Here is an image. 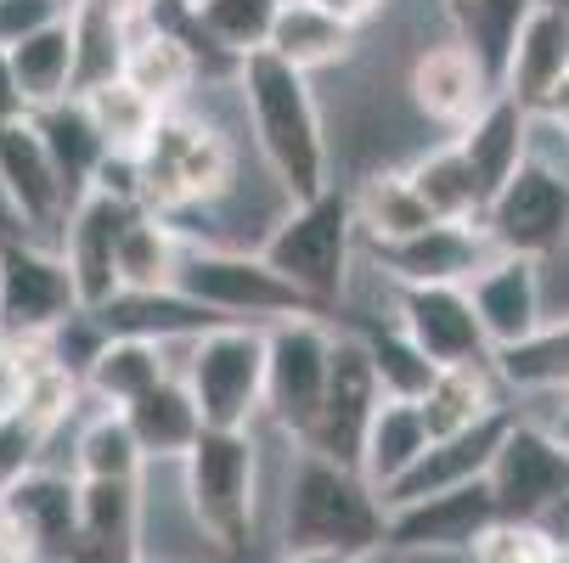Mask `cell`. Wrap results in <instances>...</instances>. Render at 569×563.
Segmentation results:
<instances>
[{
	"instance_id": "cell-1",
	"label": "cell",
	"mask_w": 569,
	"mask_h": 563,
	"mask_svg": "<svg viewBox=\"0 0 569 563\" xmlns=\"http://www.w3.org/2000/svg\"><path fill=\"white\" fill-rule=\"evenodd\" d=\"M237 102L254 124V147L266 158V170L277 175L282 198L288 203H310L321 198L333 181H328V130H321V108H316V91L310 79L293 73L288 62H277L271 51H254L237 62Z\"/></svg>"
},
{
	"instance_id": "cell-2",
	"label": "cell",
	"mask_w": 569,
	"mask_h": 563,
	"mask_svg": "<svg viewBox=\"0 0 569 563\" xmlns=\"http://www.w3.org/2000/svg\"><path fill=\"white\" fill-rule=\"evenodd\" d=\"M282 535H288V552H345V557L378 552L383 546L378 491L356 468L299 451L282 491Z\"/></svg>"
},
{
	"instance_id": "cell-3",
	"label": "cell",
	"mask_w": 569,
	"mask_h": 563,
	"mask_svg": "<svg viewBox=\"0 0 569 563\" xmlns=\"http://www.w3.org/2000/svg\"><path fill=\"white\" fill-rule=\"evenodd\" d=\"M237 187V152L231 141L192 119V113H164L147 147L136 152V203L147 214H187V209H214Z\"/></svg>"
},
{
	"instance_id": "cell-4",
	"label": "cell",
	"mask_w": 569,
	"mask_h": 563,
	"mask_svg": "<svg viewBox=\"0 0 569 563\" xmlns=\"http://www.w3.org/2000/svg\"><path fill=\"white\" fill-rule=\"evenodd\" d=\"M260 260L293 282L316 310H339L350 293V271H356V214H350V192L328 187L310 203H288V214L266 231Z\"/></svg>"
},
{
	"instance_id": "cell-5",
	"label": "cell",
	"mask_w": 569,
	"mask_h": 563,
	"mask_svg": "<svg viewBox=\"0 0 569 563\" xmlns=\"http://www.w3.org/2000/svg\"><path fill=\"white\" fill-rule=\"evenodd\" d=\"M181 491L192 530L203 535L209 552L237 557L254 541V513H260V451L254 434H226L203 429L192 451L181 456Z\"/></svg>"
},
{
	"instance_id": "cell-6",
	"label": "cell",
	"mask_w": 569,
	"mask_h": 563,
	"mask_svg": "<svg viewBox=\"0 0 569 563\" xmlns=\"http://www.w3.org/2000/svg\"><path fill=\"white\" fill-rule=\"evenodd\" d=\"M176 378L187 383L203 429L249 434L266 412V328L226 321V328L192 339L187 366H176Z\"/></svg>"
},
{
	"instance_id": "cell-7",
	"label": "cell",
	"mask_w": 569,
	"mask_h": 563,
	"mask_svg": "<svg viewBox=\"0 0 569 563\" xmlns=\"http://www.w3.org/2000/svg\"><path fill=\"white\" fill-rule=\"evenodd\" d=\"M176 293L198 299L220 321H249V328H271V321H288V315H321L293 282H282L260 254H242V249L187 243L181 271H176Z\"/></svg>"
},
{
	"instance_id": "cell-8",
	"label": "cell",
	"mask_w": 569,
	"mask_h": 563,
	"mask_svg": "<svg viewBox=\"0 0 569 563\" xmlns=\"http://www.w3.org/2000/svg\"><path fill=\"white\" fill-rule=\"evenodd\" d=\"M333 366V328L321 315H288L266 328V412L282 434L305 440Z\"/></svg>"
},
{
	"instance_id": "cell-9",
	"label": "cell",
	"mask_w": 569,
	"mask_h": 563,
	"mask_svg": "<svg viewBox=\"0 0 569 563\" xmlns=\"http://www.w3.org/2000/svg\"><path fill=\"white\" fill-rule=\"evenodd\" d=\"M479 225H485L497 254L547 260L552 249L569 243V175H552L541 164H519L508 175V187L485 203Z\"/></svg>"
},
{
	"instance_id": "cell-10",
	"label": "cell",
	"mask_w": 569,
	"mask_h": 563,
	"mask_svg": "<svg viewBox=\"0 0 569 563\" xmlns=\"http://www.w3.org/2000/svg\"><path fill=\"white\" fill-rule=\"evenodd\" d=\"M378 378L367 361L361 333H333V366H328V394H321V412L310 423V434L299 440V451L339 462V468H361V440L367 423L378 412Z\"/></svg>"
},
{
	"instance_id": "cell-11",
	"label": "cell",
	"mask_w": 569,
	"mask_h": 563,
	"mask_svg": "<svg viewBox=\"0 0 569 563\" xmlns=\"http://www.w3.org/2000/svg\"><path fill=\"white\" fill-rule=\"evenodd\" d=\"M367 254H372V265L389 288H468L497 249H491V237H485L479 220H457V225L440 220L418 237L378 243Z\"/></svg>"
},
{
	"instance_id": "cell-12",
	"label": "cell",
	"mask_w": 569,
	"mask_h": 563,
	"mask_svg": "<svg viewBox=\"0 0 569 563\" xmlns=\"http://www.w3.org/2000/svg\"><path fill=\"white\" fill-rule=\"evenodd\" d=\"M502 524L491 485H462L383 513V552H473Z\"/></svg>"
},
{
	"instance_id": "cell-13",
	"label": "cell",
	"mask_w": 569,
	"mask_h": 563,
	"mask_svg": "<svg viewBox=\"0 0 569 563\" xmlns=\"http://www.w3.org/2000/svg\"><path fill=\"white\" fill-rule=\"evenodd\" d=\"M79 310L73 277L57 249L46 243H12L0 249V321L12 339H51Z\"/></svg>"
},
{
	"instance_id": "cell-14",
	"label": "cell",
	"mask_w": 569,
	"mask_h": 563,
	"mask_svg": "<svg viewBox=\"0 0 569 563\" xmlns=\"http://www.w3.org/2000/svg\"><path fill=\"white\" fill-rule=\"evenodd\" d=\"M136 203L91 187L86 198H79L62 220V237H57V254L73 277V299L79 310H102L113 293H119V277H113V260H119V237L130 225Z\"/></svg>"
},
{
	"instance_id": "cell-15",
	"label": "cell",
	"mask_w": 569,
	"mask_h": 563,
	"mask_svg": "<svg viewBox=\"0 0 569 563\" xmlns=\"http://www.w3.org/2000/svg\"><path fill=\"white\" fill-rule=\"evenodd\" d=\"M395 328L412 339L440 372L451 366H491V344L479 333L468 288H395Z\"/></svg>"
},
{
	"instance_id": "cell-16",
	"label": "cell",
	"mask_w": 569,
	"mask_h": 563,
	"mask_svg": "<svg viewBox=\"0 0 569 563\" xmlns=\"http://www.w3.org/2000/svg\"><path fill=\"white\" fill-rule=\"evenodd\" d=\"M485 485L497 496V513L502 524H530L552 496H569V456L525 418H513L491 473H485Z\"/></svg>"
},
{
	"instance_id": "cell-17",
	"label": "cell",
	"mask_w": 569,
	"mask_h": 563,
	"mask_svg": "<svg viewBox=\"0 0 569 563\" xmlns=\"http://www.w3.org/2000/svg\"><path fill=\"white\" fill-rule=\"evenodd\" d=\"M508 429H513V412L485 418V423H473V429H462V434H446V440H429V451H423L412 468H406V473L395 479V485H383V491H378V507L389 513V507L423 502V496H440V491L479 485V479L491 473V462H497V451H502Z\"/></svg>"
},
{
	"instance_id": "cell-18",
	"label": "cell",
	"mask_w": 569,
	"mask_h": 563,
	"mask_svg": "<svg viewBox=\"0 0 569 563\" xmlns=\"http://www.w3.org/2000/svg\"><path fill=\"white\" fill-rule=\"evenodd\" d=\"M0 192H7L12 214L23 220V231L34 237V243L57 249L62 220H68V198H62V181L51 170L46 141H40L29 113L0 124Z\"/></svg>"
},
{
	"instance_id": "cell-19",
	"label": "cell",
	"mask_w": 569,
	"mask_h": 563,
	"mask_svg": "<svg viewBox=\"0 0 569 563\" xmlns=\"http://www.w3.org/2000/svg\"><path fill=\"white\" fill-rule=\"evenodd\" d=\"M0 519L29 546V563H79V479L34 468L0 496Z\"/></svg>"
},
{
	"instance_id": "cell-20",
	"label": "cell",
	"mask_w": 569,
	"mask_h": 563,
	"mask_svg": "<svg viewBox=\"0 0 569 563\" xmlns=\"http://www.w3.org/2000/svg\"><path fill=\"white\" fill-rule=\"evenodd\" d=\"M468 304L479 315V333L491 344V355L525 344L541 321H547V304H541V260H525V254H491L485 271L468 282Z\"/></svg>"
},
{
	"instance_id": "cell-21",
	"label": "cell",
	"mask_w": 569,
	"mask_h": 563,
	"mask_svg": "<svg viewBox=\"0 0 569 563\" xmlns=\"http://www.w3.org/2000/svg\"><path fill=\"white\" fill-rule=\"evenodd\" d=\"M406 91H412V108H418L429 124H446L451 135L468 130V124L479 119V108L497 97L491 73H485L479 57H473L468 46H457L451 34L418 51L412 73H406Z\"/></svg>"
},
{
	"instance_id": "cell-22",
	"label": "cell",
	"mask_w": 569,
	"mask_h": 563,
	"mask_svg": "<svg viewBox=\"0 0 569 563\" xmlns=\"http://www.w3.org/2000/svg\"><path fill=\"white\" fill-rule=\"evenodd\" d=\"M91 321L102 328V339H147L158 350H176V344H192L226 321L214 310H203L198 299L164 288V293H113L102 310H91Z\"/></svg>"
},
{
	"instance_id": "cell-23",
	"label": "cell",
	"mask_w": 569,
	"mask_h": 563,
	"mask_svg": "<svg viewBox=\"0 0 569 563\" xmlns=\"http://www.w3.org/2000/svg\"><path fill=\"white\" fill-rule=\"evenodd\" d=\"M79 563H141V479H79Z\"/></svg>"
},
{
	"instance_id": "cell-24",
	"label": "cell",
	"mask_w": 569,
	"mask_h": 563,
	"mask_svg": "<svg viewBox=\"0 0 569 563\" xmlns=\"http://www.w3.org/2000/svg\"><path fill=\"white\" fill-rule=\"evenodd\" d=\"M525 124H530V113L497 91L491 102L479 108V119L468 130L451 135L457 152H462V164H468V175H473V187H479V203H491L508 187V175L525 164Z\"/></svg>"
},
{
	"instance_id": "cell-25",
	"label": "cell",
	"mask_w": 569,
	"mask_h": 563,
	"mask_svg": "<svg viewBox=\"0 0 569 563\" xmlns=\"http://www.w3.org/2000/svg\"><path fill=\"white\" fill-rule=\"evenodd\" d=\"M569 73V18L558 7H536L508 51V68H502V97L519 102L525 113L541 108V97L558 86V79Z\"/></svg>"
},
{
	"instance_id": "cell-26",
	"label": "cell",
	"mask_w": 569,
	"mask_h": 563,
	"mask_svg": "<svg viewBox=\"0 0 569 563\" xmlns=\"http://www.w3.org/2000/svg\"><path fill=\"white\" fill-rule=\"evenodd\" d=\"M119 79L130 91H141L158 113H181V97L198 86V51L170 34V29H136L130 46H124V62H119Z\"/></svg>"
},
{
	"instance_id": "cell-27",
	"label": "cell",
	"mask_w": 569,
	"mask_h": 563,
	"mask_svg": "<svg viewBox=\"0 0 569 563\" xmlns=\"http://www.w3.org/2000/svg\"><path fill=\"white\" fill-rule=\"evenodd\" d=\"M136 7L124 0H68V29H73V97L119 79L124 46L136 34Z\"/></svg>"
},
{
	"instance_id": "cell-28",
	"label": "cell",
	"mask_w": 569,
	"mask_h": 563,
	"mask_svg": "<svg viewBox=\"0 0 569 563\" xmlns=\"http://www.w3.org/2000/svg\"><path fill=\"white\" fill-rule=\"evenodd\" d=\"M29 119H34L40 141H46V158H51V170H57V181H62V198H68V209H73L79 198L97 187V170L108 164V147H102L91 113L79 108V97H68V102H57V108H40V113H29Z\"/></svg>"
},
{
	"instance_id": "cell-29",
	"label": "cell",
	"mask_w": 569,
	"mask_h": 563,
	"mask_svg": "<svg viewBox=\"0 0 569 563\" xmlns=\"http://www.w3.org/2000/svg\"><path fill=\"white\" fill-rule=\"evenodd\" d=\"M164 378H170V350H158L147 339H102L86 372H79V394L102 400L108 412H124Z\"/></svg>"
},
{
	"instance_id": "cell-30",
	"label": "cell",
	"mask_w": 569,
	"mask_h": 563,
	"mask_svg": "<svg viewBox=\"0 0 569 563\" xmlns=\"http://www.w3.org/2000/svg\"><path fill=\"white\" fill-rule=\"evenodd\" d=\"M7 62H12L18 97H23L29 113L68 102L73 97V29H68V12H57L51 23H40L18 46H7Z\"/></svg>"
},
{
	"instance_id": "cell-31",
	"label": "cell",
	"mask_w": 569,
	"mask_h": 563,
	"mask_svg": "<svg viewBox=\"0 0 569 563\" xmlns=\"http://www.w3.org/2000/svg\"><path fill=\"white\" fill-rule=\"evenodd\" d=\"M418 412H423V429L429 440H446V434H462L485 418H502L513 412L508 406V389L497 378V366H451L429 383V394L418 400Z\"/></svg>"
},
{
	"instance_id": "cell-32",
	"label": "cell",
	"mask_w": 569,
	"mask_h": 563,
	"mask_svg": "<svg viewBox=\"0 0 569 563\" xmlns=\"http://www.w3.org/2000/svg\"><path fill=\"white\" fill-rule=\"evenodd\" d=\"M356 40L361 29L328 18V12H316L310 0H282V12H277V29H271V57L288 62L293 73H316V68H339L356 57Z\"/></svg>"
},
{
	"instance_id": "cell-33",
	"label": "cell",
	"mask_w": 569,
	"mask_h": 563,
	"mask_svg": "<svg viewBox=\"0 0 569 563\" xmlns=\"http://www.w3.org/2000/svg\"><path fill=\"white\" fill-rule=\"evenodd\" d=\"M181 254H187L181 225L164 220V214L136 209L130 225H124V237H119V260H113L119 293H164V288H176Z\"/></svg>"
},
{
	"instance_id": "cell-34",
	"label": "cell",
	"mask_w": 569,
	"mask_h": 563,
	"mask_svg": "<svg viewBox=\"0 0 569 563\" xmlns=\"http://www.w3.org/2000/svg\"><path fill=\"white\" fill-rule=\"evenodd\" d=\"M350 214H356V237H367V249L378 243H400V237H418L429 225H440L423 198L412 192L406 170H372L356 192H350Z\"/></svg>"
},
{
	"instance_id": "cell-35",
	"label": "cell",
	"mask_w": 569,
	"mask_h": 563,
	"mask_svg": "<svg viewBox=\"0 0 569 563\" xmlns=\"http://www.w3.org/2000/svg\"><path fill=\"white\" fill-rule=\"evenodd\" d=\"M124 423H130V434H136V445H141L147 462L152 456L158 462H181L192 451V440L203 434L198 406H192V394H187V383L176 372L158 383L152 394H141L136 406H124Z\"/></svg>"
},
{
	"instance_id": "cell-36",
	"label": "cell",
	"mask_w": 569,
	"mask_h": 563,
	"mask_svg": "<svg viewBox=\"0 0 569 563\" xmlns=\"http://www.w3.org/2000/svg\"><path fill=\"white\" fill-rule=\"evenodd\" d=\"M282 0H187V18H192V46L220 51L231 62L254 57L271 46Z\"/></svg>"
},
{
	"instance_id": "cell-37",
	"label": "cell",
	"mask_w": 569,
	"mask_h": 563,
	"mask_svg": "<svg viewBox=\"0 0 569 563\" xmlns=\"http://www.w3.org/2000/svg\"><path fill=\"white\" fill-rule=\"evenodd\" d=\"M429 451V429H423V412L412 400H378V412L367 423V440H361V479L372 491L395 485V479L412 468L418 456Z\"/></svg>"
},
{
	"instance_id": "cell-38",
	"label": "cell",
	"mask_w": 569,
	"mask_h": 563,
	"mask_svg": "<svg viewBox=\"0 0 569 563\" xmlns=\"http://www.w3.org/2000/svg\"><path fill=\"white\" fill-rule=\"evenodd\" d=\"M491 366H497V378L513 400L569 394V321H541L525 344L502 350Z\"/></svg>"
},
{
	"instance_id": "cell-39",
	"label": "cell",
	"mask_w": 569,
	"mask_h": 563,
	"mask_svg": "<svg viewBox=\"0 0 569 563\" xmlns=\"http://www.w3.org/2000/svg\"><path fill=\"white\" fill-rule=\"evenodd\" d=\"M536 7L541 0H457V7H446L451 29H457L451 40L479 57V68L491 73V86H502L508 51H513V40H519V29H525V18Z\"/></svg>"
},
{
	"instance_id": "cell-40",
	"label": "cell",
	"mask_w": 569,
	"mask_h": 563,
	"mask_svg": "<svg viewBox=\"0 0 569 563\" xmlns=\"http://www.w3.org/2000/svg\"><path fill=\"white\" fill-rule=\"evenodd\" d=\"M406 181H412V192L423 198V209L435 214V220H479V187H473V175H468V164H462V152H457V141H440V147H429V152H418L412 164H406Z\"/></svg>"
},
{
	"instance_id": "cell-41",
	"label": "cell",
	"mask_w": 569,
	"mask_h": 563,
	"mask_svg": "<svg viewBox=\"0 0 569 563\" xmlns=\"http://www.w3.org/2000/svg\"><path fill=\"white\" fill-rule=\"evenodd\" d=\"M79 108L91 113V124H97L108 158H136V152L147 147V135L158 130V119H164L141 91H130L124 79H108V86L79 91Z\"/></svg>"
},
{
	"instance_id": "cell-42",
	"label": "cell",
	"mask_w": 569,
	"mask_h": 563,
	"mask_svg": "<svg viewBox=\"0 0 569 563\" xmlns=\"http://www.w3.org/2000/svg\"><path fill=\"white\" fill-rule=\"evenodd\" d=\"M361 344H367V361H372V378H378V394L383 400H418L429 394V383L440 378V366L406 339L395 321H383V328H356Z\"/></svg>"
},
{
	"instance_id": "cell-43",
	"label": "cell",
	"mask_w": 569,
	"mask_h": 563,
	"mask_svg": "<svg viewBox=\"0 0 569 563\" xmlns=\"http://www.w3.org/2000/svg\"><path fill=\"white\" fill-rule=\"evenodd\" d=\"M141 445L124 423V412H97L73 440V479H141Z\"/></svg>"
},
{
	"instance_id": "cell-44",
	"label": "cell",
	"mask_w": 569,
	"mask_h": 563,
	"mask_svg": "<svg viewBox=\"0 0 569 563\" xmlns=\"http://www.w3.org/2000/svg\"><path fill=\"white\" fill-rule=\"evenodd\" d=\"M51 429L34 423L29 412L18 406H0V496H7L18 479H29L40 468V451H46Z\"/></svg>"
},
{
	"instance_id": "cell-45",
	"label": "cell",
	"mask_w": 569,
	"mask_h": 563,
	"mask_svg": "<svg viewBox=\"0 0 569 563\" xmlns=\"http://www.w3.org/2000/svg\"><path fill=\"white\" fill-rule=\"evenodd\" d=\"M473 563H558V557L530 524H497L473 546Z\"/></svg>"
},
{
	"instance_id": "cell-46",
	"label": "cell",
	"mask_w": 569,
	"mask_h": 563,
	"mask_svg": "<svg viewBox=\"0 0 569 563\" xmlns=\"http://www.w3.org/2000/svg\"><path fill=\"white\" fill-rule=\"evenodd\" d=\"M62 12V0H0V51L18 46L29 29L51 23Z\"/></svg>"
},
{
	"instance_id": "cell-47",
	"label": "cell",
	"mask_w": 569,
	"mask_h": 563,
	"mask_svg": "<svg viewBox=\"0 0 569 563\" xmlns=\"http://www.w3.org/2000/svg\"><path fill=\"white\" fill-rule=\"evenodd\" d=\"M541 304L547 321H569V243L541 260Z\"/></svg>"
},
{
	"instance_id": "cell-48",
	"label": "cell",
	"mask_w": 569,
	"mask_h": 563,
	"mask_svg": "<svg viewBox=\"0 0 569 563\" xmlns=\"http://www.w3.org/2000/svg\"><path fill=\"white\" fill-rule=\"evenodd\" d=\"M541 400H547V412H513V418L536 423V429L569 456V394H541Z\"/></svg>"
},
{
	"instance_id": "cell-49",
	"label": "cell",
	"mask_w": 569,
	"mask_h": 563,
	"mask_svg": "<svg viewBox=\"0 0 569 563\" xmlns=\"http://www.w3.org/2000/svg\"><path fill=\"white\" fill-rule=\"evenodd\" d=\"M316 12H328V18H339V23H350V29H361V23H372L389 0H310Z\"/></svg>"
},
{
	"instance_id": "cell-50",
	"label": "cell",
	"mask_w": 569,
	"mask_h": 563,
	"mask_svg": "<svg viewBox=\"0 0 569 563\" xmlns=\"http://www.w3.org/2000/svg\"><path fill=\"white\" fill-rule=\"evenodd\" d=\"M29 108H23V97H18V79H12V62H7V51H0V124H12V119H23Z\"/></svg>"
},
{
	"instance_id": "cell-51",
	"label": "cell",
	"mask_w": 569,
	"mask_h": 563,
	"mask_svg": "<svg viewBox=\"0 0 569 563\" xmlns=\"http://www.w3.org/2000/svg\"><path fill=\"white\" fill-rule=\"evenodd\" d=\"M536 113H541V119H552L558 130H569V73H563L558 86L541 97V108H536Z\"/></svg>"
},
{
	"instance_id": "cell-52",
	"label": "cell",
	"mask_w": 569,
	"mask_h": 563,
	"mask_svg": "<svg viewBox=\"0 0 569 563\" xmlns=\"http://www.w3.org/2000/svg\"><path fill=\"white\" fill-rule=\"evenodd\" d=\"M395 563H473V552H389Z\"/></svg>"
},
{
	"instance_id": "cell-53",
	"label": "cell",
	"mask_w": 569,
	"mask_h": 563,
	"mask_svg": "<svg viewBox=\"0 0 569 563\" xmlns=\"http://www.w3.org/2000/svg\"><path fill=\"white\" fill-rule=\"evenodd\" d=\"M282 563H356L345 552H282Z\"/></svg>"
},
{
	"instance_id": "cell-54",
	"label": "cell",
	"mask_w": 569,
	"mask_h": 563,
	"mask_svg": "<svg viewBox=\"0 0 569 563\" xmlns=\"http://www.w3.org/2000/svg\"><path fill=\"white\" fill-rule=\"evenodd\" d=\"M7 355H12V333H7V321H0V366H7Z\"/></svg>"
},
{
	"instance_id": "cell-55",
	"label": "cell",
	"mask_w": 569,
	"mask_h": 563,
	"mask_svg": "<svg viewBox=\"0 0 569 563\" xmlns=\"http://www.w3.org/2000/svg\"><path fill=\"white\" fill-rule=\"evenodd\" d=\"M356 563H395V557H389V552H383V546H378V552H361V557H356Z\"/></svg>"
},
{
	"instance_id": "cell-56",
	"label": "cell",
	"mask_w": 569,
	"mask_h": 563,
	"mask_svg": "<svg viewBox=\"0 0 569 563\" xmlns=\"http://www.w3.org/2000/svg\"><path fill=\"white\" fill-rule=\"evenodd\" d=\"M541 7H558V12H563V18H569V0H541Z\"/></svg>"
},
{
	"instance_id": "cell-57",
	"label": "cell",
	"mask_w": 569,
	"mask_h": 563,
	"mask_svg": "<svg viewBox=\"0 0 569 563\" xmlns=\"http://www.w3.org/2000/svg\"><path fill=\"white\" fill-rule=\"evenodd\" d=\"M124 7H136V12H141V7H147V0H124Z\"/></svg>"
},
{
	"instance_id": "cell-58",
	"label": "cell",
	"mask_w": 569,
	"mask_h": 563,
	"mask_svg": "<svg viewBox=\"0 0 569 563\" xmlns=\"http://www.w3.org/2000/svg\"><path fill=\"white\" fill-rule=\"evenodd\" d=\"M446 7H457V0H446Z\"/></svg>"
},
{
	"instance_id": "cell-59",
	"label": "cell",
	"mask_w": 569,
	"mask_h": 563,
	"mask_svg": "<svg viewBox=\"0 0 569 563\" xmlns=\"http://www.w3.org/2000/svg\"><path fill=\"white\" fill-rule=\"evenodd\" d=\"M558 563H563V557H558Z\"/></svg>"
}]
</instances>
